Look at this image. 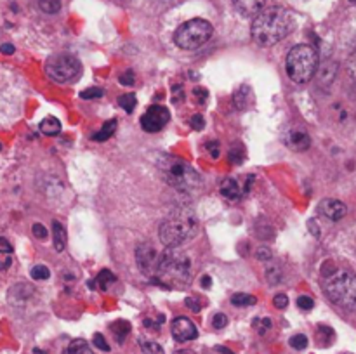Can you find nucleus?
I'll use <instances>...</instances> for the list:
<instances>
[{
	"label": "nucleus",
	"mask_w": 356,
	"mask_h": 354,
	"mask_svg": "<svg viewBox=\"0 0 356 354\" xmlns=\"http://www.w3.org/2000/svg\"><path fill=\"white\" fill-rule=\"evenodd\" d=\"M294 28L291 12L284 7H266L256 14L252 23V38L263 47H271L284 40Z\"/></svg>",
	"instance_id": "obj_1"
},
{
	"label": "nucleus",
	"mask_w": 356,
	"mask_h": 354,
	"mask_svg": "<svg viewBox=\"0 0 356 354\" xmlns=\"http://www.w3.org/2000/svg\"><path fill=\"white\" fill-rule=\"evenodd\" d=\"M191 280V260L179 246H167L156 262L153 281L162 287H183Z\"/></svg>",
	"instance_id": "obj_2"
},
{
	"label": "nucleus",
	"mask_w": 356,
	"mask_h": 354,
	"mask_svg": "<svg viewBox=\"0 0 356 354\" xmlns=\"http://www.w3.org/2000/svg\"><path fill=\"white\" fill-rule=\"evenodd\" d=\"M156 167L162 174V179L174 189L195 191L200 187L202 179L198 172L181 156L160 155L156 160Z\"/></svg>",
	"instance_id": "obj_3"
},
{
	"label": "nucleus",
	"mask_w": 356,
	"mask_h": 354,
	"mask_svg": "<svg viewBox=\"0 0 356 354\" xmlns=\"http://www.w3.org/2000/svg\"><path fill=\"white\" fill-rule=\"evenodd\" d=\"M197 217H195L193 212L181 208V210L172 212L160 224V242L165 246H179L190 238H193L195 233H197Z\"/></svg>",
	"instance_id": "obj_4"
},
{
	"label": "nucleus",
	"mask_w": 356,
	"mask_h": 354,
	"mask_svg": "<svg viewBox=\"0 0 356 354\" xmlns=\"http://www.w3.org/2000/svg\"><path fill=\"white\" fill-rule=\"evenodd\" d=\"M285 69L292 82L308 83L318 71V52L308 44H299L291 49Z\"/></svg>",
	"instance_id": "obj_5"
},
{
	"label": "nucleus",
	"mask_w": 356,
	"mask_h": 354,
	"mask_svg": "<svg viewBox=\"0 0 356 354\" xmlns=\"http://www.w3.org/2000/svg\"><path fill=\"white\" fill-rule=\"evenodd\" d=\"M327 297L339 307L356 309V274L350 271H337L325 281Z\"/></svg>",
	"instance_id": "obj_6"
},
{
	"label": "nucleus",
	"mask_w": 356,
	"mask_h": 354,
	"mask_svg": "<svg viewBox=\"0 0 356 354\" xmlns=\"http://www.w3.org/2000/svg\"><path fill=\"white\" fill-rule=\"evenodd\" d=\"M212 37V24L209 21L200 19H190L186 23L181 24L174 33V42L179 49L184 51H193V49L202 47L209 38Z\"/></svg>",
	"instance_id": "obj_7"
},
{
	"label": "nucleus",
	"mask_w": 356,
	"mask_h": 354,
	"mask_svg": "<svg viewBox=\"0 0 356 354\" xmlns=\"http://www.w3.org/2000/svg\"><path fill=\"white\" fill-rule=\"evenodd\" d=\"M45 71L49 78L58 83H66L75 80L82 73V65L79 59L72 54H56L45 62Z\"/></svg>",
	"instance_id": "obj_8"
},
{
	"label": "nucleus",
	"mask_w": 356,
	"mask_h": 354,
	"mask_svg": "<svg viewBox=\"0 0 356 354\" xmlns=\"http://www.w3.org/2000/svg\"><path fill=\"white\" fill-rule=\"evenodd\" d=\"M170 120V113L162 104H153L146 110V113L141 117V127L146 132H160Z\"/></svg>",
	"instance_id": "obj_9"
},
{
	"label": "nucleus",
	"mask_w": 356,
	"mask_h": 354,
	"mask_svg": "<svg viewBox=\"0 0 356 354\" xmlns=\"http://www.w3.org/2000/svg\"><path fill=\"white\" fill-rule=\"evenodd\" d=\"M254 176H247L243 183H240L236 177H226L221 180V194L229 201L242 200L245 194H249L250 187H252Z\"/></svg>",
	"instance_id": "obj_10"
},
{
	"label": "nucleus",
	"mask_w": 356,
	"mask_h": 354,
	"mask_svg": "<svg viewBox=\"0 0 356 354\" xmlns=\"http://www.w3.org/2000/svg\"><path fill=\"white\" fill-rule=\"evenodd\" d=\"M136 262H138L139 269H141L146 276H155L159 259H156V252L152 245L143 243V245L138 246V250H136Z\"/></svg>",
	"instance_id": "obj_11"
},
{
	"label": "nucleus",
	"mask_w": 356,
	"mask_h": 354,
	"mask_svg": "<svg viewBox=\"0 0 356 354\" xmlns=\"http://www.w3.org/2000/svg\"><path fill=\"white\" fill-rule=\"evenodd\" d=\"M170 332L177 342H188V340H195L198 337V330L191 319L184 318V316H177L170 325Z\"/></svg>",
	"instance_id": "obj_12"
},
{
	"label": "nucleus",
	"mask_w": 356,
	"mask_h": 354,
	"mask_svg": "<svg viewBox=\"0 0 356 354\" xmlns=\"http://www.w3.org/2000/svg\"><path fill=\"white\" fill-rule=\"evenodd\" d=\"M318 212L323 215V217L329 219V221L337 222L346 215L348 210H346V205H344L341 200H336V198H325V200L320 201Z\"/></svg>",
	"instance_id": "obj_13"
},
{
	"label": "nucleus",
	"mask_w": 356,
	"mask_h": 354,
	"mask_svg": "<svg viewBox=\"0 0 356 354\" xmlns=\"http://www.w3.org/2000/svg\"><path fill=\"white\" fill-rule=\"evenodd\" d=\"M285 144L294 151H306L312 146V139L301 128H292L287 135H285Z\"/></svg>",
	"instance_id": "obj_14"
},
{
	"label": "nucleus",
	"mask_w": 356,
	"mask_h": 354,
	"mask_svg": "<svg viewBox=\"0 0 356 354\" xmlns=\"http://www.w3.org/2000/svg\"><path fill=\"white\" fill-rule=\"evenodd\" d=\"M232 2L235 9L245 17L256 16L261 9H264V0H232Z\"/></svg>",
	"instance_id": "obj_15"
},
{
	"label": "nucleus",
	"mask_w": 356,
	"mask_h": 354,
	"mask_svg": "<svg viewBox=\"0 0 356 354\" xmlns=\"http://www.w3.org/2000/svg\"><path fill=\"white\" fill-rule=\"evenodd\" d=\"M31 295H33V287L26 283H19L16 285V287L10 288L9 301L13 302V304H24Z\"/></svg>",
	"instance_id": "obj_16"
},
{
	"label": "nucleus",
	"mask_w": 356,
	"mask_h": 354,
	"mask_svg": "<svg viewBox=\"0 0 356 354\" xmlns=\"http://www.w3.org/2000/svg\"><path fill=\"white\" fill-rule=\"evenodd\" d=\"M250 99H252V90H250V87L245 85V83H243V85L236 90L235 96H233V103H235L236 110H245L250 104Z\"/></svg>",
	"instance_id": "obj_17"
},
{
	"label": "nucleus",
	"mask_w": 356,
	"mask_h": 354,
	"mask_svg": "<svg viewBox=\"0 0 356 354\" xmlns=\"http://www.w3.org/2000/svg\"><path fill=\"white\" fill-rule=\"evenodd\" d=\"M52 243H54V248L58 252H63L66 246V231L61 222L58 221L52 222Z\"/></svg>",
	"instance_id": "obj_18"
},
{
	"label": "nucleus",
	"mask_w": 356,
	"mask_h": 354,
	"mask_svg": "<svg viewBox=\"0 0 356 354\" xmlns=\"http://www.w3.org/2000/svg\"><path fill=\"white\" fill-rule=\"evenodd\" d=\"M115 130H117V120H115V118H111V120L104 121V125L101 127V130H97L96 134L92 135V139L94 141L103 142V141H106V139H110L111 135L115 134Z\"/></svg>",
	"instance_id": "obj_19"
},
{
	"label": "nucleus",
	"mask_w": 356,
	"mask_h": 354,
	"mask_svg": "<svg viewBox=\"0 0 356 354\" xmlns=\"http://www.w3.org/2000/svg\"><path fill=\"white\" fill-rule=\"evenodd\" d=\"M40 132L44 135H56L61 132V124H59L58 118H44L40 124Z\"/></svg>",
	"instance_id": "obj_20"
},
{
	"label": "nucleus",
	"mask_w": 356,
	"mask_h": 354,
	"mask_svg": "<svg viewBox=\"0 0 356 354\" xmlns=\"http://www.w3.org/2000/svg\"><path fill=\"white\" fill-rule=\"evenodd\" d=\"M111 332H113L115 339H117V342H124L125 337L129 335V332H131V325H129L127 321H122V319H118V321L111 323Z\"/></svg>",
	"instance_id": "obj_21"
},
{
	"label": "nucleus",
	"mask_w": 356,
	"mask_h": 354,
	"mask_svg": "<svg viewBox=\"0 0 356 354\" xmlns=\"http://www.w3.org/2000/svg\"><path fill=\"white\" fill-rule=\"evenodd\" d=\"M66 354H94L92 351H90L89 344L86 342L83 339H75L70 342L68 349H66Z\"/></svg>",
	"instance_id": "obj_22"
},
{
	"label": "nucleus",
	"mask_w": 356,
	"mask_h": 354,
	"mask_svg": "<svg viewBox=\"0 0 356 354\" xmlns=\"http://www.w3.org/2000/svg\"><path fill=\"white\" fill-rule=\"evenodd\" d=\"M94 281H96V285L101 288V290H108V287H110L111 283H115L117 278H115V274L111 273V271L103 269L99 274H97V278Z\"/></svg>",
	"instance_id": "obj_23"
},
{
	"label": "nucleus",
	"mask_w": 356,
	"mask_h": 354,
	"mask_svg": "<svg viewBox=\"0 0 356 354\" xmlns=\"http://www.w3.org/2000/svg\"><path fill=\"white\" fill-rule=\"evenodd\" d=\"M257 302V298L254 295L249 294H233L232 295V304L236 307H247V305H254Z\"/></svg>",
	"instance_id": "obj_24"
},
{
	"label": "nucleus",
	"mask_w": 356,
	"mask_h": 354,
	"mask_svg": "<svg viewBox=\"0 0 356 354\" xmlns=\"http://www.w3.org/2000/svg\"><path fill=\"white\" fill-rule=\"evenodd\" d=\"M243 160H245V149H243V146L240 144V142H236V144L232 146V149H229V162L235 163V165H240Z\"/></svg>",
	"instance_id": "obj_25"
},
{
	"label": "nucleus",
	"mask_w": 356,
	"mask_h": 354,
	"mask_svg": "<svg viewBox=\"0 0 356 354\" xmlns=\"http://www.w3.org/2000/svg\"><path fill=\"white\" fill-rule=\"evenodd\" d=\"M139 346H141L143 353L145 354H163V349L160 344L153 342V340H145L139 339Z\"/></svg>",
	"instance_id": "obj_26"
},
{
	"label": "nucleus",
	"mask_w": 356,
	"mask_h": 354,
	"mask_svg": "<svg viewBox=\"0 0 356 354\" xmlns=\"http://www.w3.org/2000/svg\"><path fill=\"white\" fill-rule=\"evenodd\" d=\"M38 7L45 14H56L61 9V0H38Z\"/></svg>",
	"instance_id": "obj_27"
},
{
	"label": "nucleus",
	"mask_w": 356,
	"mask_h": 354,
	"mask_svg": "<svg viewBox=\"0 0 356 354\" xmlns=\"http://www.w3.org/2000/svg\"><path fill=\"white\" fill-rule=\"evenodd\" d=\"M136 103H138V99H136L134 94H124V96L118 99V104H120L127 113H132V111H134Z\"/></svg>",
	"instance_id": "obj_28"
},
{
	"label": "nucleus",
	"mask_w": 356,
	"mask_h": 354,
	"mask_svg": "<svg viewBox=\"0 0 356 354\" xmlns=\"http://www.w3.org/2000/svg\"><path fill=\"white\" fill-rule=\"evenodd\" d=\"M30 274L33 280H47V278L51 276V271H49V267L44 266V264H37V266L31 267Z\"/></svg>",
	"instance_id": "obj_29"
},
{
	"label": "nucleus",
	"mask_w": 356,
	"mask_h": 354,
	"mask_svg": "<svg viewBox=\"0 0 356 354\" xmlns=\"http://www.w3.org/2000/svg\"><path fill=\"white\" fill-rule=\"evenodd\" d=\"M289 344H291V346L294 347V349L302 351V349H306V346H308V337L302 335V333H298V335L291 337Z\"/></svg>",
	"instance_id": "obj_30"
},
{
	"label": "nucleus",
	"mask_w": 356,
	"mask_h": 354,
	"mask_svg": "<svg viewBox=\"0 0 356 354\" xmlns=\"http://www.w3.org/2000/svg\"><path fill=\"white\" fill-rule=\"evenodd\" d=\"M104 90L99 89V87H90V89H86L82 94H80V97L82 99H99V97H103Z\"/></svg>",
	"instance_id": "obj_31"
},
{
	"label": "nucleus",
	"mask_w": 356,
	"mask_h": 354,
	"mask_svg": "<svg viewBox=\"0 0 356 354\" xmlns=\"http://www.w3.org/2000/svg\"><path fill=\"white\" fill-rule=\"evenodd\" d=\"M266 278L271 285H278L282 281V273H280V267H268L266 269Z\"/></svg>",
	"instance_id": "obj_32"
},
{
	"label": "nucleus",
	"mask_w": 356,
	"mask_h": 354,
	"mask_svg": "<svg viewBox=\"0 0 356 354\" xmlns=\"http://www.w3.org/2000/svg\"><path fill=\"white\" fill-rule=\"evenodd\" d=\"M298 305L302 311H312V309L315 307V301H313L309 295H301V297L298 298Z\"/></svg>",
	"instance_id": "obj_33"
},
{
	"label": "nucleus",
	"mask_w": 356,
	"mask_h": 354,
	"mask_svg": "<svg viewBox=\"0 0 356 354\" xmlns=\"http://www.w3.org/2000/svg\"><path fill=\"white\" fill-rule=\"evenodd\" d=\"M226 325H228V318H226L225 312H216L214 318H212V326H214L216 330H221L225 328Z\"/></svg>",
	"instance_id": "obj_34"
},
{
	"label": "nucleus",
	"mask_w": 356,
	"mask_h": 354,
	"mask_svg": "<svg viewBox=\"0 0 356 354\" xmlns=\"http://www.w3.org/2000/svg\"><path fill=\"white\" fill-rule=\"evenodd\" d=\"M92 340H94V347H97L99 351H103V353H108V351H110V346H108V342L104 340V337L101 335V333H94Z\"/></svg>",
	"instance_id": "obj_35"
},
{
	"label": "nucleus",
	"mask_w": 356,
	"mask_h": 354,
	"mask_svg": "<svg viewBox=\"0 0 356 354\" xmlns=\"http://www.w3.org/2000/svg\"><path fill=\"white\" fill-rule=\"evenodd\" d=\"M120 83L122 85H134V80H136V75H134V71H132V69H127V71H124L120 75Z\"/></svg>",
	"instance_id": "obj_36"
},
{
	"label": "nucleus",
	"mask_w": 356,
	"mask_h": 354,
	"mask_svg": "<svg viewBox=\"0 0 356 354\" xmlns=\"http://www.w3.org/2000/svg\"><path fill=\"white\" fill-rule=\"evenodd\" d=\"M190 125L193 130H202V128L205 127V118L202 117V115H193L190 120Z\"/></svg>",
	"instance_id": "obj_37"
},
{
	"label": "nucleus",
	"mask_w": 356,
	"mask_h": 354,
	"mask_svg": "<svg viewBox=\"0 0 356 354\" xmlns=\"http://www.w3.org/2000/svg\"><path fill=\"white\" fill-rule=\"evenodd\" d=\"M273 304L277 309H285L289 305V297L285 294H277L273 297Z\"/></svg>",
	"instance_id": "obj_38"
},
{
	"label": "nucleus",
	"mask_w": 356,
	"mask_h": 354,
	"mask_svg": "<svg viewBox=\"0 0 356 354\" xmlns=\"http://www.w3.org/2000/svg\"><path fill=\"white\" fill-rule=\"evenodd\" d=\"M193 97L195 101H197V104H205V101H207L209 97V92L205 89H202V87H197V89L193 90Z\"/></svg>",
	"instance_id": "obj_39"
},
{
	"label": "nucleus",
	"mask_w": 356,
	"mask_h": 354,
	"mask_svg": "<svg viewBox=\"0 0 356 354\" xmlns=\"http://www.w3.org/2000/svg\"><path fill=\"white\" fill-rule=\"evenodd\" d=\"M186 305H188V307H190L193 312H200V309H202L200 301H198L197 297H188V298H186Z\"/></svg>",
	"instance_id": "obj_40"
},
{
	"label": "nucleus",
	"mask_w": 356,
	"mask_h": 354,
	"mask_svg": "<svg viewBox=\"0 0 356 354\" xmlns=\"http://www.w3.org/2000/svg\"><path fill=\"white\" fill-rule=\"evenodd\" d=\"M163 321H165V316L160 314V316H159V321H153V319H145V326H146V328H155V330H159L160 325H162Z\"/></svg>",
	"instance_id": "obj_41"
},
{
	"label": "nucleus",
	"mask_w": 356,
	"mask_h": 354,
	"mask_svg": "<svg viewBox=\"0 0 356 354\" xmlns=\"http://www.w3.org/2000/svg\"><path fill=\"white\" fill-rule=\"evenodd\" d=\"M33 235L37 236L38 239H45L47 238V229L42 224H33Z\"/></svg>",
	"instance_id": "obj_42"
},
{
	"label": "nucleus",
	"mask_w": 356,
	"mask_h": 354,
	"mask_svg": "<svg viewBox=\"0 0 356 354\" xmlns=\"http://www.w3.org/2000/svg\"><path fill=\"white\" fill-rule=\"evenodd\" d=\"M10 264H13V259H10V255H7V253H2V255H0V271L9 269Z\"/></svg>",
	"instance_id": "obj_43"
},
{
	"label": "nucleus",
	"mask_w": 356,
	"mask_h": 354,
	"mask_svg": "<svg viewBox=\"0 0 356 354\" xmlns=\"http://www.w3.org/2000/svg\"><path fill=\"white\" fill-rule=\"evenodd\" d=\"M256 257H257V259H259V260H271V252L266 248V246H261V248L257 250Z\"/></svg>",
	"instance_id": "obj_44"
},
{
	"label": "nucleus",
	"mask_w": 356,
	"mask_h": 354,
	"mask_svg": "<svg viewBox=\"0 0 356 354\" xmlns=\"http://www.w3.org/2000/svg\"><path fill=\"white\" fill-rule=\"evenodd\" d=\"M207 148H209V153L212 155V158H218V156H219V142L211 141L207 144Z\"/></svg>",
	"instance_id": "obj_45"
},
{
	"label": "nucleus",
	"mask_w": 356,
	"mask_h": 354,
	"mask_svg": "<svg viewBox=\"0 0 356 354\" xmlns=\"http://www.w3.org/2000/svg\"><path fill=\"white\" fill-rule=\"evenodd\" d=\"M348 69H350L351 76L356 80V52L353 56H351L350 59H348Z\"/></svg>",
	"instance_id": "obj_46"
},
{
	"label": "nucleus",
	"mask_w": 356,
	"mask_h": 354,
	"mask_svg": "<svg viewBox=\"0 0 356 354\" xmlns=\"http://www.w3.org/2000/svg\"><path fill=\"white\" fill-rule=\"evenodd\" d=\"M9 252H13V246H10V243L7 242L6 238L0 236V253H9Z\"/></svg>",
	"instance_id": "obj_47"
},
{
	"label": "nucleus",
	"mask_w": 356,
	"mask_h": 354,
	"mask_svg": "<svg viewBox=\"0 0 356 354\" xmlns=\"http://www.w3.org/2000/svg\"><path fill=\"white\" fill-rule=\"evenodd\" d=\"M211 354H233V351H229L228 347H222V346H218L212 349Z\"/></svg>",
	"instance_id": "obj_48"
},
{
	"label": "nucleus",
	"mask_w": 356,
	"mask_h": 354,
	"mask_svg": "<svg viewBox=\"0 0 356 354\" xmlns=\"http://www.w3.org/2000/svg\"><path fill=\"white\" fill-rule=\"evenodd\" d=\"M270 326H271L270 319H268V318L263 319V321H261V326H259V333H264L268 328H270Z\"/></svg>",
	"instance_id": "obj_49"
},
{
	"label": "nucleus",
	"mask_w": 356,
	"mask_h": 354,
	"mask_svg": "<svg viewBox=\"0 0 356 354\" xmlns=\"http://www.w3.org/2000/svg\"><path fill=\"white\" fill-rule=\"evenodd\" d=\"M0 51H2L3 54H13V52H14V45H10V44H3L2 47H0Z\"/></svg>",
	"instance_id": "obj_50"
},
{
	"label": "nucleus",
	"mask_w": 356,
	"mask_h": 354,
	"mask_svg": "<svg viewBox=\"0 0 356 354\" xmlns=\"http://www.w3.org/2000/svg\"><path fill=\"white\" fill-rule=\"evenodd\" d=\"M308 226H309V229H312L313 235H315V236H320V228H318V226L315 224V221H309V222H308Z\"/></svg>",
	"instance_id": "obj_51"
},
{
	"label": "nucleus",
	"mask_w": 356,
	"mask_h": 354,
	"mask_svg": "<svg viewBox=\"0 0 356 354\" xmlns=\"http://www.w3.org/2000/svg\"><path fill=\"white\" fill-rule=\"evenodd\" d=\"M202 285H204V288H211L212 287V278L209 276V274H205V276L202 278Z\"/></svg>",
	"instance_id": "obj_52"
},
{
	"label": "nucleus",
	"mask_w": 356,
	"mask_h": 354,
	"mask_svg": "<svg viewBox=\"0 0 356 354\" xmlns=\"http://www.w3.org/2000/svg\"><path fill=\"white\" fill-rule=\"evenodd\" d=\"M174 354H195L193 351H188V349H181V351H176Z\"/></svg>",
	"instance_id": "obj_53"
},
{
	"label": "nucleus",
	"mask_w": 356,
	"mask_h": 354,
	"mask_svg": "<svg viewBox=\"0 0 356 354\" xmlns=\"http://www.w3.org/2000/svg\"><path fill=\"white\" fill-rule=\"evenodd\" d=\"M33 354H45L42 349H33Z\"/></svg>",
	"instance_id": "obj_54"
},
{
	"label": "nucleus",
	"mask_w": 356,
	"mask_h": 354,
	"mask_svg": "<svg viewBox=\"0 0 356 354\" xmlns=\"http://www.w3.org/2000/svg\"><path fill=\"white\" fill-rule=\"evenodd\" d=\"M350 2H353V3H356V0H350Z\"/></svg>",
	"instance_id": "obj_55"
},
{
	"label": "nucleus",
	"mask_w": 356,
	"mask_h": 354,
	"mask_svg": "<svg viewBox=\"0 0 356 354\" xmlns=\"http://www.w3.org/2000/svg\"><path fill=\"white\" fill-rule=\"evenodd\" d=\"M0 149H2V144H0Z\"/></svg>",
	"instance_id": "obj_56"
}]
</instances>
